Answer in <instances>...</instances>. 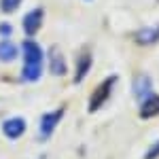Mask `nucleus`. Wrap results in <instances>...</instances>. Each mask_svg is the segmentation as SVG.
I'll return each mask as SVG.
<instances>
[{
    "mask_svg": "<svg viewBox=\"0 0 159 159\" xmlns=\"http://www.w3.org/2000/svg\"><path fill=\"white\" fill-rule=\"evenodd\" d=\"M24 70H21V79L25 83H34L43 74V49L36 43L25 40L24 43Z\"/></svg>",
    "mask_w": 159,
    "mask_h": 159,
    "instance_id": "obj_1",
    "label": "nucleus"
},
{
    "mask_svg": "<svg viewBox=\"0 0 159 159\" xmlns=\"http://www.w3.org/2000/svg\"><path fill=\"white\" fill-rule=\"evenodd\" d=\"M115 83H117V76L112 74V76H108L102 85L96 87V91L91 93V100H89V112H96L98 108H102V104H106V100H108L110 93H112Z\"/></svg>",
    "mask_w": 159,
    "mask_h": 159,
    "instance_id": "obj_2",
    "label": "nucleus"
},
{
    "mask_svg": "<svg viewBox=\"0 0 159 159\" xmlns=\"http://www.w3.org/2000/svg\"><path fill=\"white\" fill-rule=\"evenodd\" d=\"M61 117H64V108H57V110H53V112L43 115V119H40V138H43V140L53 134V129L57 127V123L61 121Z\"/></svg>",
    "mask_w": 159,
    "mask_h": 159,
    "instance_id": "obj_3",
    "label": "nucleus"
},
{
    "mask_svg": "<svg viewBox=\"0 0 159 159\" xmlns=\"http://www.w3.org/2000/svg\"><path fill=\"white\" fill-rule=\"evenodd\" d=\"M2 132L7 138H11V140H17L19 136H24L25 132V121L21 117H13V119H7V121L2 123Z\"/></svg>",
    "mask_w": 159,
    "mask_h": 159,
    "instance_id": "obj_4",
    "label": "nucleus"
},
{
    "mask_svg": "<svg viewBox=\"0 0 159 159\" xmlns=\"http://www.w3.org/2000/svg\"><path fill=\"white\" fill-rule=\"evenodd\" d=\"M43 17H45L43 9H34V11H30L24 17V30H25L28 36L36 34L38 30H40V25H43Z\"/></svg>",
    "mask_w": 159,
    "mask_h": 159,
    "instance_id": "obj_5",
    "label": "nucleus"
},
{
    "mask_svg": "<svg viewBox=\"0 0 159 159\" xmlns=\"http://www.w3.org/2000/svg\"><path fill=\"white\" fill-rule=\"evenodd\" d=\"M151 93H153V81L148 79L147 74L136 76V81H134V96H136V100L144 102Z\"/></svg>",
    "mask_w": 159,
    "mask_h": 159,
    "instance_id": "obj_6",
    "label": "nucleus"
},
{
    "mask_svg": "<svg viewBox=\"0 0 159 159\" xmlns=\"http://www.w3.org/2000/svg\"><path fill=\"white\" fill-rule=\"evenodd\" d=\"M49 70L55 76H64L66 74V60L61 55V51L57 47H51L49 51Z\"/></svg>",
    "mask_w": 159,
    "mask_h": 159,
    "instance_id": "obj_7",
    "label": "nucleus"
},
{
    "mask_svg": "<svg viewBox=\"0 0 159 159\" xmlns=\"http://www.w3.org/2000/svg\"><path fill=\"white\" fill-rule=\"evenodd\" d=\"M134 38H136V43L142 45V47L155 45L159 40V25H155V28H140V30L136 32Z\"/></svg>",
    "mask_w": 159,
    "mask_h": 159,
    "instance_id": "obj_8",
    "label": "nucleus"
},
{
    "mask_svg": "<svg viewBox=\"0 0 159 159\" xmlns=\"http://www.w3.org/2000/svg\"><path fill=\"white\" fill-rule=\"evenodd\" d=\"M159 115V93H151L142 104H140V117L142 119H151Z\"/></svg>",
    "mask_w": 159,
    "mask_h": 159,
    "instance_id": "obj_9",
    "label": "nucleus"
},
{
    "mask_svg": "<svg viewBox=\"0 0 159 159\" xmlns=\"http://www.w3.org/2000/svg\"><path fill=\"white\" fill-rule=\"evenodd\" d=\"M91 68V53L89 51H83L79 55V61H76V72H74V83H81L85 79V74L89 72Z\"/></svg>",
    "mask_w": 159,
    "mask_h": 159,
    "instance_id": "obj_10",
    "label": "nucleus"
},
{
    "mask_svg": "<svg viewBox=\"0 0 159 159\" xmlns=\"http://www.w3.org/2000/svg\"><path fill=\"white\" fill-rule=\"evenodd\" d=\"M17 53H19V49H17V45L15 43H11V40H2L0 43V61H13L15 57H17Z\"/></svg>",
    "mask_w": 159,
    "mask_h": 159,
    "instance_id": "obj_11",
    "label": "nucleus"
},
{
    "mask_svg": "<svg viewBox=\"0 0 159 159\" xmlns=\"http://www.w3.org/2000/svg\"><path fill=\"white\" fill-rule=\"evenodd\" d=\"M21 4V0H0V9L4 13H13L17 11V7Z\"/></svg>",
    "mask_w": 159,
    "mask_h": 159,
    "instance_id": "obj_12",
    "label": "nucleus"
},
{
    "mask_svg": "<svg viewBox=\"0 0 159 159\" xmlns=\"http://www.w3.org/2000/svg\"><path fill=\"white\" fill-rule=\"evenodd\" d=\"M157 157H159V140L155 144H151V148L144 153V159H157Z\"/></svg>",
    "mask_w": 159,
    "mask_h": 159,
    "instance_id": "obj_13",
    "label": "nucleus"
},
{
    "mask_svg": "<svg viewBox=\"0 0 159 159\" xmlns=\"http://www.w3.org/2000/svg\"><path fill=\"white\" fill-rule=\"evenodd\" d=\"M0 34H2V36H9V34H11V25L9 24H0Z\"/></svg>",
    "mask_w": 159,
    "mask_h": 159,
    "instance_id": "obj_14",
    "label": "nucleus"
}]
</instances>
